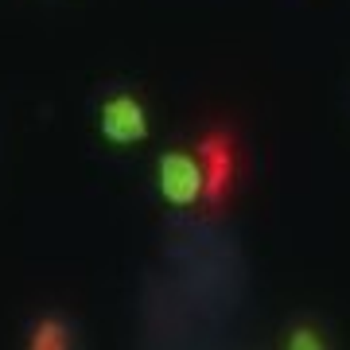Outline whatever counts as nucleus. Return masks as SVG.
Masks as SVG:
<instances>
[{"instance_id": "1", "label": "nucleus", "mask_w": 350, "mask_h": 350, "mask_svg": "<svg viewBox=\"0 0 350 350\" xmlns=\"http://www.w3.org/2000/svg\"><path fill=\"white\" fill-rule=\"evenodd\" d=\"M156 191L175 211L199 206L202 195H206V172H202L199 156L187 148H167L156 160Z\"/></svg>"}, {"instance_id": "2", "label": "nucleus", "mask_w": 350, "mask_h": 350, "mask_svg": "<svg viewBox=\"0 0 350 350\" xmlns=\"http://www.w3.org/2000/svg\"><path fill=\"white\" fill-rule=\"evenodd\" d=\"M98 133L113 148H137L152 137V117L137 94L117 90L98 105Z\"/></svg>"}, {"instance_id": "3", "label": "nucleus", "mask_w": 350, "mask_h": 350, "mask_svg": "<svg viewBox=\"0 0 350 350\" xmlns=\"http://www.w3.org/2000/svg\"><path fill=\"white\" fill-rule=\"evenodd\" d=\"M276 347H284V350H327L331 347V335H327V327L315 323V319H292V323L280 331Z\"/></svg>"}, {"instance_id": "4", "label": "nucleus", "mask_w": 350, "mask_h": 350, "mask_svg": "<svg viewBox=\"0 0 350 350\" xmlns=\"http://www.w3.org/2000/svg\"><path fill=\"white\" fill-rule=\"evenodd\" d=\"M31 347H70V331H66L63 319L43 315V319L31 327Z\"/></svg>"}]
</instances>
